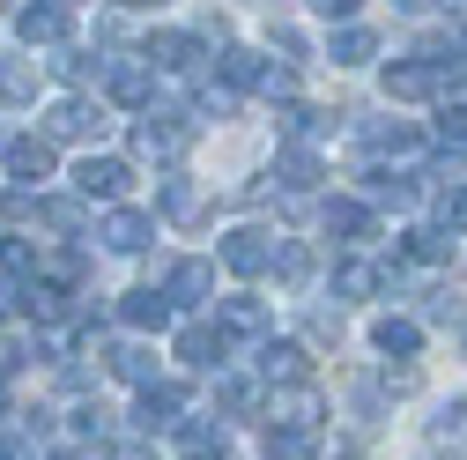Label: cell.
Returning a JSON list of instances; mask_svg holds the SVG:
<instances>
[{"label":"cell","instance_id":"obj_1","mask_svg":"<svg viewBox=\"0 0 467 460\" xmlns=\"http://www.w3.org/2000/svg\"><path fill=\"white\" fill-rule=\"evenodd\" d=\"M193 134H201V111H149V120L134 127V156H149V163H179V156L193 149Z\"/></svg>","mask_w":467,"mask_h":460},{"label":"cell","instance_id":"obj_2","mask_svg":"<svg viewBox=\"0 0 467 460\" xmlns=\"http://www.w3.org/2000/svg\"><path fill=\"white\" fill-rule=\"evenodd\" d=\"M156 290H163L171 305H179V312H193V305H215V260H193V253H186V260H171Z\"/></svg>","mask_w":467,"mask_h":460},{"label":"cell","instance_id":"obj_3","mask_svg":"<svg viewBox=\"0 0 467 460\" xmlns=\"http://www.w3.org/2000/svg\"><path fill=\"white\" fill-rule=\"evenodd\" d=\"M275 246H282L275 230H253V223H245V230H230V238L215 246V260H223L230 275H267V267H275Z\"/></svg>","mask_w":467,"mask_h":460},{"label":"cell","instance_id":"obj_4","mask_svg":"<svg viewBox=\"0 0 467 460\" xmlns=\"http://www.w3.org/2000/svg\"><path fill=\"white\" fill-rule=\"evenodd\" d=\"M127 186H134V163L127 156H82L75 163V193L82 201H119Z\"/></svg>","mask_w":467,"mask_h":460},{"label":"cell","instance_id":"obj_5","mask_svg":"<svg viewBox=\"0 0 467 460\" xmlns=\"http://www.w3.org/2000/svg\"><path fill=\"white\" fill-rule=\"evenodd\" d=\"M267 423H282V431H319L327 423V401H319V386L305 379V386H275V401H267Z\"/></svg>","mask_w":467,"mask_h":460},{"label":"cell","instance_id":"obj_6","mask_svg":"<svg viewBox=\"0 0 467 460\" xmlns=\"http://www.w3.org/2000/svg\"><path fill=\"white\" fill-rule=\"evenodd\" d=\"M253 357H260V379H267V386H305V379H312V350H305V341H289V334H282V341L267 334Z\"/></svg>","mask_w":467,"mask_h":460},{"label":"cell","instance_id":"obj_7","mask_svg":"<svg viewBox=\"0 0 467 460\" xmlns=\"http://www.w3.org/2000/svg\"><path fill=\"white\" fill-rule=\"evenodd\" d=\"M97 238H104V253L134 260V253H149V238H156V215H141V208H111V215L97 223Z\"/></svg>","mask_w":467,"mask_h":460},{"label":"cell","instance_id":"obj_8","mask_svg":"<svg viewBox=\"0 0 467 460\" xmlns=\"http://www.w3.org/2000/svg\"><path fill=\"white\" fill-rule=\"evenodd\" d=\"M45 134L52 141H97L104 134V104H89V97H60L45 111Z\"/></svg>","mask_w":467,"mask_h":460},{"label":"cell","instance_id":"obj_9","mask_svg":"<svg viewBox=\"0 0 467 460\" xmlns=\"http://www.w3.org/2000/svg\"><path fill=\"white\" fill-rule=\"evenodd\" d=\"M179 423H186V386H171V379L141 386V401H134V431H179Z\"/></svg>","mask_w":467,"mask_h":460},{"label":"cell","instance_id":"obj_10","mask_svg":"<svg viewBox=\"0 0 467 460\" xmlns=\"http://www.w3.org/2000/svg\"><path fill=\"white\" fill-rule=\"evenodd\" d=\"M171 350H179L193 371H223V357H230V334H223V327H208V319H193V327H179V334H171Z\"/></svg>","mask_w":467,"mask_h":460},{"label":"cell","instance_id":"obj_11","mask_svg":"<svg viewBox=\"0 0 467 460\" xmlns=\"http://www.w3.org/2000/svg\"><path fill=\"white\" fill-rule=\"evenodd\" d=\"M171 438H179L186 460H230V423H223V416H186Z\"/></svg>","mask_w":467,"mask_h":460},{"label":"cell","instance_id":"obj_12","mask_svg":"<svg viewBox=\"0 0 467 460\" xmlns=\"http://www.w3.org/2000/svg\"><path fill=\"white\" fill-rule=\"evenodd\" d=\"M0 156H8V171H16V179H30V186L52 179V134H8V141H0Z\"/></svg>","mask_w":467,"mask_h":460},{"label":"cell","instance_id":"obj_13","mask_svg":"<svg viewBox=\"0 0 467 460\" xmlns=\"http://www.w3.org/2000/svg\"><path fill=\"white\" fill-rule=\"evenodd\" d=\"M215 327L230 341H267V298H215Z\"/></svg>","mask_w":467,"mask_h":460},{"label":"cell","instance_id":"obj_14","mask_svg":"<svg viewBox=\"0 0 467 460\" xmlns=\"http://www.w3.org/2000/svg\"><path fill=\"white\" fill-rule=\"evenodd\" d=\"M364 149H371V163H408V156H423V134L416 127H408V120H371L364 127Z\"/></svg>","mask_w":467,"mask_h":460},{"label":"cell","instance_id":"obj_15","mask_svg":"<svg viewBox=\"0 0 467 460\" xmlns=\"http://www.w3.org/2000/svg\"><path fill=\"white\" fill-rule=\"evenodd\" d=\"M423 438H431V453H452V460H467V393L438 401V416L423 423Z\"/></svg>","mask_w":467,"mask_h":460},{"label":"cell","instance_id":"obj_16","mask_svg":"<svg viewBox=\"0 0 467 460\" xmlns=\"http://www.w3.org/2000/svg\"><path fill=\"white\" fill-rule=\"evenodd\" d=\"M149 68L193 75V68H201V37H193V30H156V37H149Z\"/></svg>","mask_w":467,"mask_h":460},{"label":"cell","instance_id":"obj_17","mask_svg":"<svg viewBox=\"0 0 467 460\" xmlns=\"http://www.w3.org/2000/svg\"><path fill=\"white\" fill-rule=\"evenodd\" d=\"M215 75H223V89H267V60H260V52L253 45H223V60H215Z\"/></svg>","mask_w":467,"mask_h":460},{"label":"cell","instance_id":"obj_18","mask_svg":"<svg viewBox=\"0 0 467 460\" xmlns=\"http://www.w3.org/2000/svg\"><path fill=\"white\" fill-rule=\"evenodd\" d=\"M16 298H23V312H30L37 327H67V319H75V312H67V290H60V282H45V275H30Z\"/></svg>","mask_w":467,"mask_h":460},{"label":"cell","instance_id":"obj_19","mask_svg":"<svg viewBox=\"0 0 467 460\" xmlns=\"http://www.w3.org/2000/svg\"><path fill=\"white\" fill-rule=\"evenodd\" d=\"M119 319L141 327V334H163L171 319H179V305H171L163 290H127V298H119Z\"/></svg>","mask_w":467,"mask_h":460},{"label":"cell","instance_id":"obj_20","mask_svg":"<svg viewBox=\"0 0 467 460\" xmlns=\"http://www.w3.org/2000/svg\"><path fill=\"white\" fill-rule=\"evenodd\" d=\"M267 179H275L282 193H312V186H319V156H312L305 141H289V149L275 156V171H267Z\"/></svg>","mask_w":467,"mask_h":460},{"label":"cell","instance_id":"obj_21","mask_svg":"<svg viewBox=\"0 0 467 460\" xmlns=\"http://www.w3.org/2000/svg\"><path fill=\"white\" fill-rule=\"evenodd\" d=\"M319 215H327V238H341V246L379 238V223H371V208H364V201H327Z\"/></svg>","mask_w":467,"mask_h":460},{"label":"cell","instance_id":"obj_22","mask_svg":"<svg viewBox=\"0 0 467 460\" xmlns=\"http://www.w3.org/2000/svg\"><path fill=\"white\" fill-rule=\"evenodd\" d=\"M431 223H438V230H467V179L431 171Z\"/></svg>","mask_w":467,"mask_h":460},{"label":"cell","instance_id":"obj_23","mask_svg":"<svg viewBox=\"0 0 467 460\" xmlns=\"http://www.w3.org/2000/svg\"><path fill=\"white\" fill-rule=\"evenodd\" d=\"M16 37L23 45H60L67 37V8H60V0H37V8L16 16Z\"/></svg>","mask_w":467,"mask_h":460},{"label":"cell","instance_id":"obj_24","mask_svg":"<svg viewBox=\"0 0 467 460\" xmlns=\"http://www.w3.org/2000/svg\"><path fill=\"white\" fill-rule=\"evenodd\" d=\"M386 282H393V275L371 267V260H341V267H334V298H341V305H357V298H379Z\"/></svg>","mask_w":467,"mask_h":460},{"label":"cell","instance_id":"obj_25","mask_svg":"<svg viewBox=\"0 0 467 460\" xmlns=\"http://www.w3.org/2000/svg\"><path fill=\"white\" fill-rule=\"evenodd\" d=\"M371 350H379V357H416V350H423V319L386 312V319L371 327Z\"/></svg>","mask_w":467,"mask_h":460},{"label":"cell","instance_id":"obj_26","mask_svg":"<svg viewBox=\"0 0 467 460\" xmlns=\"http://www.w3.org/2000/svg\"><path fill=\"white\" fill-rule=\"evenodd\" d=\"M400 260H416V267H438V260H452V230H438V223L400 230Z\"/></svg>","mask_w":467,"mask_h":460},{"label":"cell","instance_id":"obj_27","mask_svg":"<svg viewBox=\"0 0 467 460\" xmlns=\"http://www.w3.org/2000/svg\"><path fill=\"white\" fill-rule=\"evenodd\" d=\"M111 379H127V386H156V350L149 341H119V350H104Z\"/></svg>","mask_w":467,"mask_h":460},{"label":"cell","instance_id":"obj_28","mask_svg":"<svg viewBox=\"0 0 467 460\" xmlns=\"http://www.w3.org/2000/svg\"><path fill=\"white\" fill-rule=\"evenodd\" d=\"M156 208H163L171 223H193V215H201V186L171 171V179H156Z\"/></svg>","mask_w":467,"mask_h":460},{"label":"cell","instance_id":"obj_29","mask_svg":"<svg viewBox=\"0 0 467 460\" xmlns=\"http://www.w3.org/2000/svg\"><path fill=\"white\" fill-rule=\"evenodd\" d=\"M371 52H379V37H371L364 23H341V30H334V45H327V60H334V68H364Z\"/></svg>","mask_w":467,"mask_h":460},{"label":"cell","instance_id":"obj_30","mask_svg":"<svg viewBox=\"0 0 467 460\" xmlns=\"http://www.w3.org/2000/svg\"><path fill=\"white\" fill-rule=\"evenodd\" d=\"M104 89L119 97V104H149V60H111Z\"/></svg>","mask_w":467,"mask_h":460},{"label":"cell","instance_id":"obj_31","mask_svg":"<svg viewBox=\"0 0 467 460\" xmlns=\"http://www.w3.org/2000/svg\"><path fill=\"white\" fill-rule=\"evenodd\" d=\"M267 275H275V282H289V290H297V282H312V246H305V238H282Z\"/></svg>","mask_w":467,"mask_h":460},{"label":"cell","instance_id":"obj_32","mask_svg":"<svg viewBox=\"0 0 467 460\" xmlns=\"http://www.w3.org/2000/svg\"><path fill=\"white\" fill-rule=\"evenodd\" d=\"M52 75H60V82H104L111 75V60H104V52H60V60H52Z\"/></svg>","mask_w":467,"mask_h":460},{"label":"cell","instance_id":"obj_33","mask_svg":"<svg viewBox=\"0 0 467 460\" xmlns=\"http://www.w3.org/2000/svg\"><path fill=\"white\" fill-rule=\"evenodd\" d=\"M37 97V60H0V104H30Z\"/></svg>","mask_w":467,"mask_h":460},{"label":"cell","instance_id":"obj_34","mask_svg":"<svg viewBox=\"0 0 467 460\" xmlns=\"http://www.w3.org/2000/svg\"><path fill=\"white\" fill-rule=\"evenodd\" d=\"M319 453V431H282L267 423V460H312Z\"/></svg>","mask_w":467,"mask_h":460},{"label":"cell","instance_id":"obj_35","mask_svg":"<svg viewBox=\"0 0 467 460\" xmlns=\"http://www.w3.org/2000/svg\"><path fill=\"white\" fill-rule=\"evenodd\" d=\"M253 379H238V371H215V409H230V416H253Z\"/></svg>","mask_w":467,"mask_h":460},{"label":"cell","instance_id":"obj_36","mask_svg":"<svg viewBox=\"0 0 467 460\" xmlns=\"http://www.w3.org/2000/svg\"><path fill=\"white\" fill-rule=\"evenodd\" d=\"M0 275H23V282H30V275H37V246L8 230V238H0Z\"/></svg>","mask_w":467,"mask_h":460},{"label":"cell","instance_id":"obj_37","mask_svg":"<svg viewBox=\"0 0 467 460\" xmlns=\"http://www.w3.org/2000/svg\"><path fill=\"white\" fill-rule=\"evenodd\" d=\"M37 215H45L52 230H75V223H82V193H37Z\"/></svg>","mask_w":467,"mask_h":460},{"label":"cell","instance_id":"obj_38","mask_svg":"<svg viewBox=\"0 0 467 460\" xmlns=\"http://www.w3.org/2000/svg\"><path fill=\"white\" fill-rule=\"evenodd\" d=\"M319 127H327V111H312V104H282V134H289V141H312Z\"/></svg>","mask_w":467,"mask_h":460},{"label":"cell","instance_id":"obj_39","mask_svg":"<svg viewBox=\"0 0 467 460\" xmlns=\"http://www.w3.org/2000/svg\"><path fill=\"white\" fill-rule=\"evenodd\" d=\"M423 319L431 327H460V290H423Z\"/></svg>","mask_w":467,"mask_h":460},{"label":"cell","instance_id":"obj_40","mask_svg":"<svg viewBox=\"0 0 467 460\" xmlns=\"http://www.w3.org/2000/svg\"><path fill=\"white\" fill-rule=\"evenodd\" d=\"M75 431H82L89 445H104V438H111V409H97V401H82V409H75Z\"/></svg>","mask_w":467,"mask_h":460},{"label":"cell","instance_id":"obj_41","mask_svg":"<svg viewBox=\"0 0 467 460\" xmlns=\"http://www.w3.org/2000/svg\"><path fill=\"white\" fill-rule=\"evenodd\" d=\"M438 141H460L467 149V104H445L438 111Z\"/></svg>","mask_w":467,"mask_h":460},{"label":"cell","instance_id":"obj_42","mask_svg":"<svg viewBox=\"0 0 467 460\" xmlns=\"http://www.w3.org/2000/svg\"><path fill=\"white\" fill-rule=\"evenodd\" d=\"M82 267H89L82 253H52V282H82Z\"/></svg>","mask_w":467,"mask_h":460},{"label":"cell","instance_id":"obj_43","mask_svg":"<svg viewBox=\"0 0 467 460\" xmlns=\"http://www.w3.org/2000/svg\"><path fill=\"white\" fill-rule=\"evenodd\" d=\"M312 8H319L327 23H348V16H357V0H312Z\"/></svg>","mask_w":467,"mask_h":460},{"label":"cell","instance_id":"obj_44","mask_svg":"<svg viewBox=\"0 0 467 460\" xmlns=\"http://www.w3.org/2000/svg\"><path fill=\"white\" fill-rule=\"evenodd\" d=\"M0 460H30V438H16V431H0Z\"/></svg>","mask_w":467,"mask_h":460},{"label":"cell","instance_id":"obj_45","mask_svg":"<svg viewBox=\"0 0 467 460\" xmlns=\"http://www.w3.org/2000/svg\"><path fill=\"white\" fill-rule=\"evenodd\" d=\"M438 0H393V16H431Z\"/></svg>","mask_w":467,"mask_h":460},{"label":"cell","instance_id":"obj_46","mask_svg":"<svg viewBox=\"0 0 467 460\" xmlns=\"http://www.w3.org/2000/svg\"><path fill=\"white\" fill-rule=\"evenodd\" d=\"M52 460H97V453H82V445H60V453H52Z\"/></svg>","mask_w":467,"mask_h":460},{"label":"cell","instance_id":"obj_47","mask_svg":"<svg viewBox=\"0 0 467 460\" xmlns=\"http://www.w3.org/2000/svg\"><path fill=\"white\" fill-rule=\"evenodd\" d=\"M127 460H156V453H127Z\"/></svg>","mask_w":467,"mask_h":460}]
</instances>
